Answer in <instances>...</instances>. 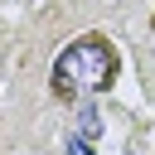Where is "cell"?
<instances>
[{
  "label": "cell",
  "mask_w": 155,
  "mask_h": 155,
  "mask_svg": "<svg viewBox=\"0 0 155 155\" xmlns=\"http://www.w3.org/2000/svg\"><path fill=\"white\" fill-rule=\"evenodd\" d=\"M116 73H121L116 44H111L102 29H87V34L68 39V44L53 53V63H48V97L63 102V107L87 102V97H97V92H111Z\"/></svg>",
  "instance_id": "cell-1"
},
{
  "label": "cell",
  "mask_w": 155,
  "mask_h": 155,
  "mask_svg": "<svg viewBox=\"0 0 155 155\" xmlns=\"http://www.w3.org/2000/svg\"><path fill=\"white\" fill-rule=\"evenodd\" d=\"M150 29H155V19H150Z\"/></svg>",
  "instance_id": "cell-2"
}]
</instances>
